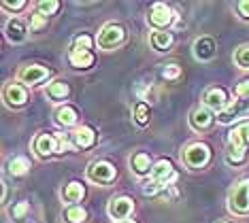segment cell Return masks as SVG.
Listing matches in <instances>:
<instances>
[{"mask_svg":"<svg viewBox=\"0 0 249 223\" xmlns=\"http://www.w3.org/2000/svg\"><path fill=\"white\" fill-rule=\"evenodd\" d=\"M228 206L236 215L249 213V179H243L232 187V191L228 196Z\"/></svg>","mask_w":249,"mask_h":223,"instance_id":"6da1fadb","label":"cell"},{"mask_svg":"<svg viewBox=\"0 0 249 223\" xmlns=\"http://www.w3.org/2000/svg\"><path fill=\"white\" fill-rule=\"evenodd\" d=\"M209 157H211V149H209V145H205V142H194V145H190L188 149H185L183 153V162L190 166V168H202Z\"/></svg>","mask_w":249,"mask_h":223,"instance_id":"7a4b0ae2","label":"cell"},{"mask_svg":"<svg viewBox=\"0 0 249 223\" xmlns=\"http://www.w3.org/2000/svg\"><path fill=\"white\" fill-rule=\"evenodd\" d=\"M124 38H126V30H124V26L107 24L98 34V45L103 49H113V47H117V45H122Z\"/></svg>","mask_w":249,"mask_h":223,"instance_id":"3957f363","label":"cell"},{"mask_svg":"<svg viewBox=\"0 0 249 223\" xmlns=\"http://www.w3.org/2000/svg\"><path fill=\"white\" fill-rule=\"evenodd\" d=\"M88 179L94 183H100V185H107V183H111L115 179V166L111 162H105V159L92 162L88 168Z\"/></svg>","mask_w":249,"mask_h":223,"instance_id":"277c9868","label":"cell"},{"mask_svg":"<svg viewBox=\"0 0 249 223\" xmlns=\"http://www.w3.org/2000/svg\"><path fill=\"white\" fill-rule=\"evenodd\" d=\"M249 115V100H234L232 104L226 108L224 113L217 115V121L219 123H232V121H239V119L247 117Z\"/></svg>","mask_w":249,"mask_h":223,"instance_id":"5b68a950","label":"cell"},{"mask_svg":"<svg viewBox=\"0 0 249 223\" xmlns=\"http://www.w3.org/2000/svg\"><path fill=\"white\" fill-rule=\"evenodd\" d=\"M205 106L209 111H215L219 115V113H224L226 108H228V96H226V91L222 87H211L205 94Z\"/></svg>","mask_w":249,"mask_h":223,"instance_id":"8992f818","label":"cell"},{"mask_svg":"<svg viewBox=\"0 0 249 223\" xmlns=\"http://www.w3.org/2000/svg\"><path fill=\"white\" fill-rule=\"evenodd\" d=\"M173 11L168 4H164V2H156L154 7H151L149 11V24L154 26V28H166L168 24L173 21Z\"/></svg>","mask_w":249,"mask_h":223,"instance_id":"52a82bcc","label":"cell"},{"mask_svg":"<svg viewBox=\"0 0 249 223\" xmlns=\"http://www.w3.org/2000/svg\"><path fill=\"white\" fill-rule=\"evenodd\" d=\"M132 208H134V204L130 198H115L109 202V215L117 221H126L132 215Z\"/></svg>","mask_w":249,"mask_h":223,"instance_id":"ba28073f","label":"cell"},{"mask_svg":"<svg viewBox=\"0 0 249 223\" xmlns=\"http://www.w3.org/2000/svg\"><path fill=\"white\" fill-rule=\"evenodd\" d=\"M35 151L38 157H49L58 153V138L52 134H38L35 138Z\"/></svg>","mask_w":249,"mask_h":223,"instance_id":"9c48e42d","label":"cell"},{"mask_svg":"<svg viewBox=\"0 0 249 223\" xmlns=\"http://www.w3.org/2000/svg\"><path fill=\"white\" fill-rule=\"evenodd\" d=\"M151 179L158 181L160 185L166 187L168 183L175 181V172H173V164L168 162V159H160L158 164H154V168H151Z\"/></svg>","mask_w":249,"mask_h":223,"instance_id":"30bf717a","label":"cell"},{"mask_svg":"<svg viewBox=\"0 0 249 223\" xmlns=\"http://www.w3.org/2000/svg\"><path fill=\"white\" fill-rule=\"evenodd\" d=\"M49 77V70L45 66H38V64H32V66H26L19 70V79L24 81L26 85H36L45 81Z\"/></svg>","mask_w":249,"mask_h":223,"instance_id":"8fae6325","label":"cell"},{"mask_svg":"<svg viewBox=\"0 0 249 223\" xmlns=\"http://www.w3.org/2000/svg\"><path fill=\"white\" fill-rule=\"evenodd\" d=\"M215 49H217V45H215L211 36H200V38H196V43H194V55L200 62L211 60L215 55Z\"/></svg>","mask_w":249,"mask_h":223,"instance_id":"7c38bea8","label":"cell"},{"mask_svg":"<svg viewBox=\"0 0 249 223\" xmlns=\"http://www.w3.org/2000/svg\"><path fill=\"white\" fill-rule=\"evenodd\" d=\"M71 138H72V145L75 147L88 149V147H92L96 142V134H94V130L89 128V125H81V128H77L75 132L71 134Z\"/></svg>","mask_w":249,"mask_h":223,"instance_id":"4fadbf2b","label":"cell"},{"mask_svg":"<svg viewBox=\"0 0 249 223\" xmlns=\"http://www.w3.org/2000/svg\"><path fill=\"white\" fill-rule=\"evenodd\" d=\"M228 140H230L232 149H247V145H249V123L236 125V128L230 132Z\"/></svg>","mask_w":249,"mask_h":223,"instance_id":"5bb4252c","label":"cell"},{"mask_svg":"<svg viewBox=\"0 0 249 223\" xmlns=\"http://www.w3.org/2000/svg\"><path fill=\"white\" fill-rule=\"evenodd\" d=\"M4 100H7L11 106H21L28 100V91H26V87H21L18 83H11V85H7V89H4Z\"/></svg>","mask_w":249,"mask_h":223,"instance_id":"9a60e30c","label":"cell"},{"mask_svg":"<svg viewBox=\"0 0 249 223\" xmlns=\"http://www.w3.org/2000/svg\"><path fill=\"white\" fill-rule=\"evenodd\" d=\"M190 123H192V128L194 130H207L209 125L213 123V113L209 111L207 106L196 108V111L192 113V117H190Z\"/></svg>","mask_w":249,"mask_h":223,"instance_id":"2e32d148","label":"cell"},{"mask_svg":"<svg viewBox=\"0 0 249 223\" xmlns=\"http://www.w3.org/2000/svg\"><path fill=\"white\" fill-rule=\"evenodd\" d=\"M69 60H71V64L75 66V68H89V66L94 64L92 51H83V49H75V47L71 49Z\"/></svg>","mask_w":249,"mask_h":223,"instance_id":"e0dca14e","label":"cell"},{"mask_svg":"<svg viewBox=\"0 0 249 223\" xmlns=\"http://www.w3.org/2000/svg\"><path fill=\"white\" fill-rule=\"evenodd\" d=\"M69 94H71L69 83L62 81V79H55V81L49 83V87H47V96L52 100H66L69 98Z\"/></svg>","mask_w":249,"mask_h":223,"instance_id":"ac0fdd59","label":"cell"},{"mask_svg":"<svg viewBox=\"0 0 249 223\" xmlns=\"http://www.w3.org/2000/svg\"><path fill=\"white\" fill-rule=\"evenodd\" d=\"M26 32H28V28H26L24 21H19V19H11L7 24V36H9V41H13V43L24 41Z\"/></svg>","mask_w":249,"mask_h":223,"instance_id":"d6986e66","label":"cell"},{"mask_svg":"<svg viewBox=\"0 0 249 223\" xmlns=\"http://www.w3.org/2000/svg\"><path fill=\"white\" fill-rule=\"evenodd\" d=\"M83 196H86V189H83V185L81 183H77V181L69 183V185L62 189V198H64L66 202H79Z\"/></svg>","mask_w":249,"mask_h":223,"instance_id":"ffe728a7","label":"cell"},{"mask_svg":"<svg viewBox=\"0 0 249 223\" xmlns=\"http://www.w3.org/2000/svg\"><path fill=\"white\" fill-rule=\"evenodd\" d=\"M173 32H162V30H158L151 34V45H154V49L156 51H166L168 47L173 45Z\"/></svg>","mask_w":249,"mask_h":223,"instance_id":"44dd1931","label":"cell"},{"mask_svg":"<svg viewBox=\"0 0 249 223\" xmlns=\"http://www.w3.org/2000/svg\"><path fill=\"white\" fill-rule=\"evenodd\" d=\"M55 119H58V123H62L64 128H71V125L77 123V111L72 106H62V108H58V113H55Z\"/></svg>","mask_w":249,"mask_h":223,"instance_id":"7402d4cb","label":"cell"},{"mask_svg":"<svg viewBox=\"0 0 249 223\" xmlns=\"http://www.w3.org/2000/svg\"><path fill=\"white\" fill-rule=\"evenodd\" d=\"M64 219L69 223H83L88 219V213L83 206H79V204H72V206H69L64 210Z\"/></svg>","mask_w":249,"mask_h":223,"instance_id":"603a6c76","label":"cell"},{"mask_svg":"<svg viewBox=\"0 0 249 223\" xmlns=\"http://www.w3.org/2000/svg\"><path fill=\"white\" fill-rule=\"evenodd\" d=\"M28 170H30V162H28L26 157H13L9 162V172L13 174V176H24Z\"/></svg>","mask_w":249,"mask_h":223,"instance_id":"cb8c5ba5","label":"cell"},{"mask_svg":"<svg viewBox=\"0 0 249 223\" xmlns=\"http://www.w3.org/2000/svg\"><path fill=\"white\" fill-rule=\"evenodd\" d=\"M132 168L137 170L139 174H145L151 170V162H149V155L147 153H137V155L132 157Z\"/></svg>","mask_w":249,"mask_h":223,"instance_id":"d4e9b609","label":"cell"},{"mask_svg":"<svg viewBox=\"0 0 249 223\" xmlns=\"http://www.w3.org/2000/svg\"><path fill=\"white\" fill-rule=\"evenodd\" d=\"M245 157H247L245 149H232V147H230V153L226 155V159H228V164H234V166L243 164V162H245Z\"/></svg>","mask_w":249,"mask_h":223,"instance_id":"484cf974","label":"cell"},{"mask_svg":"<svg viewBox=\"0 0 249 223\" xmlns=\"http://www.w3.org/2000/svg\"><path fill=\"white\" fill-rule=\"evenodd\" d=\"M134 117H137V121L141 125H145L147 121H149V106H147L145 102L137 104V106H134Z\"/></svg>","mask_w":249,"mask_h":223,"instance_id":"4316f807","label":"cell"},{"mask_svg":"<svg viewBox=\"0 0 249 223\" xmlns=\"http://www.w3.org/2000/svg\"><path fill=\"white\" fill-rule=\"evenodd\" d=\"M58 9H60L58 0H41V2H38V11H41L43 15H53Z\"/></svg>","mask_w":249,"mask_h":223,"instance_id":"83f0119b","label":"cell"},{"mask_svg":"<svg viewBox=\"0 0 249 223\" xmlns=\"http://www.w3.org/2000/svg\"><path fill=\"white\" fill-rule=\"evenodd\" d=\"M234 62L241 68H249V45H245V47H241L239 51H236V53H234Z\"/></svg>","mask_w":249,"mask_h":223,"instance_id":"f1b7e54d","label":"cell"},{"mask_svg":"<svg viewBox=\"0 0 249 223\" xmlns=\"http://www.w3.org/2000/svg\"><path fill=\"white\" fill-rule=\"evenodd\" d=\"M45 24H47V15H43L41 11H36V13L30 17V30H41Z\"/></svg>","mask_w":249,"mask_h":223,"instance_id":"f546056e","label":"cell"},{"mask_svg":"<svg viewBox=\"0 0 249 223\" xmlns=\"http://www.w3.org/2000/svg\"><path fill=\"white\" fill-rule=\"evenodd\" d=\"M162 189H164V185H160L158 181L151 179V181H147V183H145L143 193H145V196H156V193H158V191H162Z\"/></svg>","mask_w":249,"mask_h":223,"instance_id":"4dcf8cb0","label":"cell"},{"mask_svg":"<svg viewBox=\"0 0 249 223\" xmlns=\"http://www.w3.org/2000/svg\"><path fill=\"white\" fill-rule=\"evenodd\" d=\"M179 74H181V68H179L177 64H171V66H166V68L162 70V77L166 79V81H175Z\"/></svg>","mask_w":249,"mask_h":223,"instance_id":"1f68e13d","label":"cell"},{"mask_svg":"<svg viewBox=\"0 0 249 223\" xmlns=\"http://www.w3.org/2000/svg\"><path fill=\"white\" fill-rule=\"evenodd\" d=\"M75 49L89 51V49H92V38H89L88 34H81V36H77V41H75Z\"/></svg>","mask_w":249,"mask_h":223,"instance_id":"d6a6232c","label":"cell"},{"mask_svg":"<svg viewBox=\"0 0 249 223\" xmlns=\"http://www.w3.org/2000/svg\"><path fill=\"white\" fill-rule=\"evenodd\" d=\"M55 138H58V153H64V151H71L75 145H71V140H69V136H64V134H55Z\"/></svg>","mask_w":249,"mask_h":223,"instance_id":"836d02e7","label":"cell"},{"mask_svg":"<svg viewBox=\"0 0 249 223\" xmlns=\"http://www.w3.org/2000/svg\"><path fill=\"white\" fill-rule=\"evenodd\" d=\"M28 208H30V204H28L26 200H21L18 206H13V217H15V219H24V215L28 213Z\"/></svg>","mask_w":249,"mask_h":223,"instance_id":"e575fe53","label":"cell"},{"mask_svg":"<svg viewBox=\"0 0 249 223\" xmlns=\"http://www.w3.org/2000/svg\"><path fill=\"white\" fill-rule=\"evenodd\" d=\"M236 96H239V98H243V100H249V79L236 85Z\"/></svg>","mask_w":249,"mask_h":223,"instance_id":"d590c367","label":"cell"},{"mask_svg":"<svg viewBox=\"0 0 249 223\" xmlns=\"http://www.w3.org/2000/svg\"><path fill=\"white\" fill-rule=\"evenodd\" d=\"M2 7H4V9H9V11H19V9H24V7H26V0H15V2H2Z\"/></svg>","mask_w":249,"mask_h":223,"instance_id":"8d00e7d4","label":"cell"},{"mask_svg":"<svg viewBox=\"0 0 249 223\" xmlns=\"http://www.w3.org/2000/svg\"><path fill=\"white\" fill-rule=\"evenodd\" d=\"M236 9H239L241 17H245V19H249V0H241V2L236 4Z\"/></svg>","mask_w":249,"mask_h":223,"instance_id":"74e56055","label":"cell"},{"mask_svg":"<svg viewBox=\"0 0 249 223\" xmlns=\"http://www.w3.org/2000/svg\"><path fill=\"white\" fill-rule=\"evenodd\" d=\"M117 223H137V221H130V219H126V221H117Z\"/></svg>","mask_w":249,"mask_h":223,"instance_id":"f35d334b","label":"cell"},{"mask_svg":"<svg viewBox=\"0 0 249 223\" xmlns=\"http://www.w3.org/2000/svg\"><path fill=\"white\" fill-rule=\"evenodd\" d=\"M217 223H230V221H217Z\"/></svg>","mask_w":249,"mask_h":223,"instance_id":"ab89813d","label":"cell"}]
</instances>
